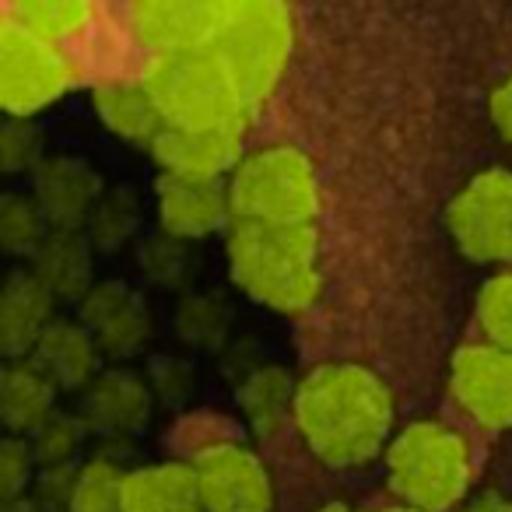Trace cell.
<instances>
[{
  "label": "cell",
  "mask_w": 512,
  "mask_h": 512,
  "mask_svg": "<svg viewBox=\"0 0 512 512\" xmlns=\"http://www.w3.org/2000/svg\"><path fill=\"white\" fill-rule=\"evenodd\" d=\"M295 428L306 449L334 470L376 460L390 446L393 393L358 362H323L299 379Z\"/></svg>",
  "instance_id": "obj_1"
},
{
  "label": "cell",
  "mask_w": 512,
  "mask_h": 512,
  "mask_svg": "<svg viewBox=\"0 0 512 512\" xmlns=\"http://www.w3.org/2000/svg\"><path fill=\"white\" fill-rule=\"evenodd\" d=\"M232 281L274 313H306L320 299V235L313 225H256L235 221L228 232Z\"/></svg>",
  "instance_id": "obj_2"
},
{
  "label": "cell",
  "mask_w": 512,
  "mask_h": 512,
  "mask_svg": "<svg viewBox=\"0 0 512 512\" xmlns=\"http://www.w3.org/2000/svg\"><path fill=\"white\" fill-rule=\"evenodd\" d=\"M474 456L470 442L442 421H414L386 446V481L404 505L449 512L467 498Z\"/></svg>",
  "instance_id": "obj_3"
},
{
  "label": "cell",
  "mask_w": 512,
  "mask_h": 512,
  "mask_svg": "<svg viewBox=\"0 0 512 512\" xmlns=\"http://www.w3.org/2000/svg\"><path fill=\"white\" fill-rule=\"evenodd\" d=\"M144 85L162 106L165 123L211 127V123L246 120V95L211 43L155 53L148 74H144Z\"/></svg>",
  "instance_id": "obj_4"
},
{
  "label": "cell",
  "mask_w": 512,
  "mask_h": 512,
  "mask_svg": "<svg viewBox=\"0 0 512 512\" xmlns=\"http://www.w3.org/2000/svg\"><path fill=\"white\" fill-rule=\"evenodd\" d=\"M235 221L256 225H313L320 214V179L306 151L271 144L242 155L228 179Z\"/></svg>",
  "instance_id": "obj_5"
},
{
  "label": "cell",
  "mask_w": 512,
  "mask_h": 512,
  "mask_svg": "<svg viewBox=\"0 0 512 512\" xmlns=\"http://www.w3.org/2000/svg\"><path fill=\"white\" fill-rule=\"evenodd\" d=\"M211 46L235 74L249 109L278 88L295 46L292 11L285 0H228Z\"/></svg>",
  "instance_id": "obj_6"
},
{
  "label": "cell",
  "mask_w": 512,
  "mask_h": 512,
  "mask_svg": "<svg viewBox=\"0 0 512 512\" xmlns=\"http://www.w3.org/2000/svg\"><path fill=\"white\" fill-rule=\"evenodd\" d=\"M71 85L74 67L57 39L8 18L0 32V106L11 116H32L64 99Z\"/></svg>",
  "instance_id": "obj_7"
},
{
  "label": "cell",
  "mask_w": 512,
  "mask_h": 512,
  "mask_svg": "<svg viewBox=\"0 0 512 512\" xmlns=\"http://www.w3.org/2000/svg\"><path fill=\"white\" fill-rule=\"evenodd\" d=\"M446 225L456 249L474 264H512V172H477L453 197Z\"/></svg>",
  "instance_id": "obj_8"
},
{
  "label": "cell",
  "mask_w": 512,
  "mask_h": 512,
  "mask_svg": "<svg viewBox=\"0 0 512 512\" xmlns=\"http://www.w3.org/2000/svg\"><path fill=\"white\" fill-rule=\"evenodd\" d=\"M207 512H274V481L260 456L242 442H211L193 456Z\"/></svg>",
  "instance_id": "obj_9"
},
{
  "label": "cell",
  "mask_w": 512,
  "mask_h": 512,
  "mask_svg": "<svg viewBox=\"0 0 512 512\" xmlns=\"http://www.w3.org/2000/svg\"><path fill=\"white\" fill-rule=\"evenodd\" d=\"M449 393L481 428H512V348L488 337L463 344L449 365Z\"/></svg>",
  "instance_id": "obj_10"
},
{
  "label": "cell",
  "mask_w": 512,
  "mask_h": 512,
  "mask_svg": "<svg viewBox=\"0 0 512 512\" xmlns=\"http://www.w3.org/2000/svg\"><path fill=\"white\" fill-rule=\"evenodd\" d=\"M151 411H155V390H151L148 376L123 369V365L102 369L88 383V390L81 393L78 407L88 432L95 439L109 442V446L141 435L144 425L151 421Z\"/></svg>",
  "instance_id": "obj_11"
},
{
  "label": "cell",
  "mask_w": 512,
  "mask_h": 512,
  "mask_svg": "<svg viewBox=\"0 0 512 512\" xmlns=\"http://www.w3.org/2000/svg\"><path fill=\"white\" fill-rule=\"evenodd\" d=\"M78 316L99 341L102 355L127 362L148 348L155 334L151 306L134 285L127 281H95L92 292L78 302Z\"/></svg>",
  "instance_id": "obj_12"
},
{
  "label": "cell",
  "mask_w": 512,
  "mask_h": 512,
  "mask_svg": "<svg viewBox=\"0 0 512 512\" xmlns=\"http://www.w3.org/2000/svg\"><path fill=\"white\" fill-rule=\"evenodd\" d=\"M155 211L158 228L186 242L211 239L228 221H235L232 197H228V186H221V179L172 176V172H162L158 179Z\"/></svg>",
  "instance_id": "obj_13"
},
{
  "label": "cell",
  "mask_w": 512,
  "mask_h": 512,
  "mask_svg": "<svg viewBox=\"0 0 512 512\" xmlns=\"http://www.w3.org/2000/svg\"><path fill=\"white\" fill-rule=\"evenodd\" d=\"M151 155L172 176L221 179L242 162V123H211V127H186L165 123L151 144Z\"/></svg>",
  "instance_id": "obj_14"
},
{
  "label": "cell",
  "mask_w": 512,
  "mask_h": 512,
  "mask_svg": "<svg viewBox=\"0 0 512 512\" xmlns=\"http://www.w3.org/2000/svg\"><path fill=\"white\" fill-rule=\"evenodd\" d=\"M32 193L43 204L53 228H85L106 186L88 162L74 155H57L43 158L39 169L32 172Z\"/></svg>",
  "instance_id": "obj_15"
},
{
  "label": "cell",
  "mask_w": 512,
  "mask_h": 512,
  "mask_svg": "<svg viewBox=\"0 0 512 512\" xmlns=\"http://www.w3.org/2000/svg\"><path fill=\"white\" fill-rule=\"evenodd\" d=\"M228 0H134V29L155 53L214 39Z\"/></svg>",
  "instance_id": "obj_16"
},
{
  "label": "cell",
  "mask_w": 512,
  "mask_h": 512,
  "mask_svg": "<svg viewBox=\"0 0 512 512\" xmlns=\"http://www.w3.org/2000/svg\"><path fill=\"white\" fill-rule=\"evenodd\" d=\"M57 320V295L36 278V271H11L0 288V351L8 358H29L39 337Z\"/></svg>",
  "instance_id": "obj_17"
},
{
  "label": "cell",
  "mask_w": 512,
  "mask_h": 512,
  "mask_svg": "<svg viewBox=\"0 0 512 512\" xmlns=\"http://www.w3.org/2000/svg\"><path fill=\"white\" fill-rule=\"evenodd\" d=\"M29 358H36L39 369L67 393H85L88 383L102 372V348L81 316L78 320L57 316Z\"/></svg>",
  "instance_id": "obj_18"
},
{
  "label": "cell",
  "mask_w": 512,
  "mask_h": 512,
  "mask_svg": "<svg viewBox=\"0 0 512 512\" xmlns=\"http://www.w3.org/2000/svg\"><path fill=\"white\" fill-rule=\"evenodd\" d=\"M95 253L85 228H53L32 256V271L57 302H81L95 285Z\"/></svg>",
  "instance_id": "obj_19"
},
{
  "label": "cell",
  "mask_w": 512,
  "mask_h": 512,
  "mask_svg": "<svg viewBox=\"0 0 512 512\" xmlns=\"http://www.w3.org/2000/svg\"><path fill=\"white\" fill-rule=\"evenodd\" d=\"M120 512H207L193 463H144L127 470Z\"/></svg>",
  "instance_id": "obj_20"
},
{
  "label": "cell",
  "mask_w": 512,
  "mask_h": 512,
  "mask_svg": "<svg viewBox=\"0 0 512 512\" xmlns=\"http://www.w3.org/2000/svg\"><path fill=\"white\" fill-rule=\"evenodd\" d=\"M60 386L39 369L36 358H8L0 372V418L15 435H32L57 411Z\"/></svg>",
  "instance_id": "obj_21"
},
{
  "label": "cell",
  "mask_w": 512,
  "mask_h": 512,
  "mask_svg": "<svg viewBox=\"0 0 512 512\" xmlns=\"http://www.w3.org/2000/svg\"><path fill=\"white\" fill-rule=\"evenodd\" d=\"M92 106L102 127L120 141L151 148L155 137L165 130V113L144 81L141 85L137 81H109V85L95 88Z\"/></svg>",
  "instance_id": "obj_22"
},
{
  "label": "cell",
  "mask_w": 512,
  "mask_h": 512,
  "mask_svg": "<svg viewBox=\"0 0 512 512\" xmlns=\"http://www.w3.org/2000/svg\"><path fill=\"white\" fill-rule=\"evenodd\" d=\"M295 393L299 383L285 365H260L246 372L235 400L256 439H278L288 421H295Z\"/></svg>",
  "instance_id": "obj_23"
},
{
  "label": "cell",
  "mask_w": 512,
  "mask_h": 512,
  "mask_svg": "<svg viewBox=\"0 0 512 512\" xmlns=\"http://www.w3.org/2000/svg\"><path fill=\"white\" fill-rule=\"evenodd\" d=\"M172 327L176 337L190 351H218L225 348L228 330H232V306L221 292L214 288H200V292H186L176 302L172 313Z\"/></svg>",
  "instance_id": "obj_24"
},
{
  "label": "cell",
  "mask_w": 512,
  "mask_h": 512,
  "mask_svg": "<svg viewBox=\"0 0 512 512\" xmlns=\"http://www.w3.org/2000/svg\"><path fill=\"white\" fill-rule=\"evenodd\" d=\"M50 232L53 225L36 193H4V200H0V246H4V253L18 256V260H32Z\"/></svg>",
  "instance_id": "obj_25"
},
{
  "label": "cell",
  "mask_w": 512,
  "mask_h": 512,
  "mask_svg": "<svg viewBox=\"0 0 512 512\" xmlns=\"http://www.w3.org/2000/svg\"><path fill=\"white\" fill-rule=\"evenodd\" d=\"M85 232L99 253H120L123 246L137 242V232H141V200L130 190H106Z\"/></svg>",
  "instance_id": "obj_26"
},
{
  "label": "cell",
  "mask_w": 512,
  "mask_h": 512,
  "mask_svg": "<svg viewBox=\"0 0 512 512\" xmlns=\"http://www.w3.org/2000/svg\"><path fill=\"white\" fill-rule=\"evenodd\" d=\"M193 242L179 239V235L158 232L148 239H137V267L141 274L158 288H186L193 281Z\"/></svg>",
  "instance_id": "obj_27"
},
{
  "label": "cell",
  "mask_w": 512,
  "mask_h": 512,
  "mask_svg": "<svg viewBox=\"0 0 512 512\" xmlns=\"http://www.w3.org/2000/svg\"><path fill=\"white\" fill-rule=\"evenodd\" d=\"M127 467L113 453H99L78 467L71 512H120Z\"/></svg>",
  "instance_id": "obj_28"
},
{
  "label": "cell",
  "mask_w": 512,
  "mask_h": 512,
  "mask_svg": "<svg viewBox=\"0 0 512 512\" xmlns=\"http://www.w3.org/2000/svg\"><path fill=\"white\" fill-rule=\"evenodd\" d=\"M95 0H15V22L50 39H67L88 25Z\"/></svg>",
  "instance_id": "obj_29"
},
{
  "label": "cell",
  "mask_w": 512,
  "mask_h": 512,
  "mask_svg": "<svg viewBox=\"0 0 512 512\" xmlns=\"http://www.w3.org/2000/svg\"><path fill=\"white\" fill-rule=\"evenodd\" d=\"M88 425L81 414H67V411H53L43 425L36 428L25 439L32 442V453H36L39 467H53V463H74L88 439Z\"/></svg>",
  "instance_id": "obj_30"
},
{
  "label": "cell",
  "mask_w": 512,
  "mask_h": 512,
  "mask_svg": "<svg viewBox=\"0 0 512 512\" xmlns=\"http://www.w3.org/2000/svg\"><path fill=\"white\" fill-rule=\"evenodd\" d=\"M474 316L488 341L512 348V271H502L484 281L474 302Z\"/></svg>",
  "instance_id": "obj_31"
},
{
  "label": "cell",
  "mask_w": 512,
  "mask_h": 512,
  "mask_svg": "<svg viewBox=\"0 0 512 512\" xmlns=\"http://www.w3.org/2000/svg\"><path fill=\"white\" fill-rule=\"evenodd\" d=\"M39 162H43V141L36 127L29 123V116H11L0 130V169L18 176V172H36Z\"/></svg>",
  "instance_id": "obj_32"
},
{
  "label": "cell",
  "mask_w": 512,
  "mask_h": 512,
  "mask_svg": "<svg viewBox=\"0 0 512 512\" xmlns=\"http://www.w3.org/2000/svg\"><path fill=\"white\" fill-rule=\"evenodd\" d=\"M39 474V460L25 435L11 432L0 446V498H18L32 488Z\"/></svg>",
  "instance_id": "obj_33"
},
{
  "label": "cell",
  "mask_w": 512,
  "mask_h": 512,
  "mask_svg": "<svg viewBox=\"0 0 512 512\" xmlns=\"http://www.w3.org/2000/svg\"><path fill=\"white\" fill-rule=\"evenodd\" d=\"M81 463H53V467H39L36 481H32L29 495L39 502L43 512H71L74 484H78Z\"/></svg>",
  "instance_id": "obj_34"
},
{
  "label": "cell",
  "mask_w": 512,
  "mask_h": 512,
  "mask_svg": "<svg viewBox=\"0 0 512 512\" xmlns=\"http://www.w3.org/2000/svg\"><path fill=\"white\" fill-rule=\"evenodd\" d=\"M148 383L158 400L183 404L193 393V365L183 362V358H155L148 369Z\"/></svg>",
  "instance_id": "obj_35"
},
{
  "label": "cell",
  "mask_w": 512,
  "mask_h": 512,
  "mask_svg": "<svg viewBox=\"0 0 512 512\" xmlns=\"http://www.w3.org/2000/svg\"><path fill=\"white\" fill-rule=\"evenodd\" d=\"M491 123L498 127V134L505 141H512V78H505L502 85L491 92Z\"/></svg>",
  "instance_id": "obj_36"
},
{
  "label": "cell",
  "mask_w": 512,
  "mask_h": 512,
  "mask_svg": "<svg viewBox=\"0 0 512 512\" xmlns=\"http://www.w3.org/2000/svg\"><path fill=\"white\" fill-rule=\"evenodd\" d=\"M463 512H512V498L498 495V491H481L463 505Z\"/></svg>",
  "instance_id": "obj_37"
},
{
  "label": "cell",
  "mask_w": 512,
  "mask_h": 512,
  "mask_svg": "<svg viewBox=\"0 0 512 512\" xmlns=\"http://www.w3.org/2000/svg\"><path fill=\"white\" fill-rule=\"evenodd\" d=\"M0 512H43V509H39L36 498L25 491V495H18V498H4V509Z\"/></svg>",
  "instance_id": "obj_38"
},
{
  "label": "cell",
  "mask_w": 512,
  "mask_h": 512,
  "mask_svg": "<svg viewBox=\"0 0 512 512\" xmlns=\"http://www.w3.org/2000/svg\"><path fill=\"white\" fill-rule=\"evenodd\" d=\"M320 512H358V509H351V505H344V502H334V505H323Z\"/></svg>",
  "instance_id": "obj_39"
},
{
  "label": "cell",
  "mask_w": 512,
  "mask_h": 512,
  "mask_svg": "<svg viewBox=\"0 0 512 512\" xmlns=\"http://www.w3.org/2000/svg\"><path fill=\"white\" fill-rule=\"evenodd\" d=\"M386 512H421V509H414V505H404V502H400L397 509H386Z\"/></svg>",
  "instance_id": "obj_40"
}]
</instances>
